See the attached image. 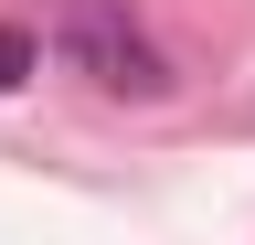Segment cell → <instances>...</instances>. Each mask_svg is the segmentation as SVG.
<instances>
[{
	"label": "cell",
	"instance_id": "obj_1",
	"mask_svg": "<svg viewBox=\"0 0 255 245\" xmlns=\"http://www.w3.org/2000/svg\"><path fill=\"white\" fill-rule=\"evenodd\" d=\"M64 64H75V75H96L107 96H170L159 43L117 11V0H75V11H64Z\"/></svg>",
	"mask_w": 255,
	"mask_h": 245
},
{
	"label": "cell",
	"instance_id": "obj_2",
	"mask_svg": "<svg viewBox=\"0 0 255 245\" xmlns=\"http://www.w3.org/2000/svg\"><path fill=\"white\" fill-rule=\"evenodd\" d=\"M32 64H43V43H32V32H21V21H0V96H11V85H21Z\"/></svg>",
	"mask_w": 255,
	"mask_h": 245
}]
</instances>
